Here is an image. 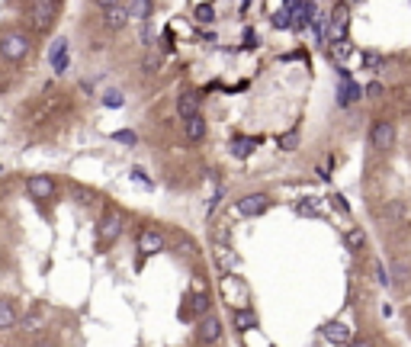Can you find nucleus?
<instances>
[{"label": "nucleus", "mask_w": 411, "mask_h": 347, "mask_svg": "<svg viewBox=\"0 0 411 347\" xmlns=\"http://www.w3.org/2000/svg\"><path fill=\"white\" fill-rule=\"evenodd\" d=\"M49 64L55 74H64V71L71 68V42L68 39H55L49 49Z\"/></svg>", "instance_id": "obj_14"}, {"label": "nucleus", "mask_w": 411, "mask_h": 347, "mask_svg": "<svg viewBox=\"0 0 411 347\" xmlns=\"http://www.w3.org/2000/svg\"><path fill=\"white\" fill-rule=\"evenodd\" d=\"M299 141H302L299 126H289L286 132H280V135H276V145H280V151H286V154H293L295 148H299Z\"/></svg>", "instance_id": "obj_22"}, {"label": "nucleus", "mask_w": 411, "mask_h": 347, "mask_svg": "<svg viewBox=\"0 0 411 347\" xmlns=\"http://www.w3.org/2000/svg\"><path fill=\"white\" fill-rule=\"evenodd\" d=\"M372 273H376V283H379V286H392L389 270H385V263H382V261H372Z\"/></svg>", "instance_id": "obj_31"}, {"label": "nucleus", "mask_w": 411, "mask_h": 347, "mask_svg": "<svg viewBox=\"0 0 411 347\" xmlns=\"http://www.w3.org/2000/svg\"><path fill=\"white\" fill-rule=\"evenodd\" d=\"M158 64H161V58H158V55H145V68H148V74H154V71H158Z\"/></svg>", "instance_id": "obj_40"}, {"label": "nucleus", "mask_w": 411, "mask_h": 347, "mask_svg": "<svg viewBox=\"0 0 411 347\" xmlns=\"http://www.w3.org/2000/svg\"><path fill=\"white\" fill-rule=\"evenodd\" d=\"M344 347H376V341L366 338V334H363V338H353L350 344H344Z\"/></svg>", "instance_id": "obj_36"}, {"label": "nucleus", "mask_w": 411, "mask_h": 347, "mask_svg": "<svg viewBox=\"0 0 411 347\" xmlns=\"http://www.w3.org/2000/svg\"><path fill=\"white\" fill-rule=\"evenodd\" d=\"M328 55H331V61L338 64V68H347V58L353 55L350 39H340V42H331V45H328Z\"/></svg>", "instance_id": "obj_21"}, {"label": "nucleus", "mask_w": 411, "mask_h": 347, "mask_svg": "<svg viewBox=\"0 0 411 347\" xmlns=\"http://www.w3.org/2000/svg\"><path fill=\"white\" fill-rule=\"evenodd\" d=\"M154 13V0H132L128 4V19H138V23H148Z\"/></svg>", "instance_id": "obj_25"}, {"label": "nucleus", "mask_w": 411, "mask_h": 347, "mask_svg": "<svg viewBox=\"0 0 411 347\" xmlns=\"http://www.w3.org/2000/svg\"><path fill=\"white\" fill-rule=\"evenodd\" d=\"M231 325H235V331H254V328H260V315L254 312L250 306L244 308H235V315H231Z\"/></svg>", "instance_id": "obj_18"}, {"label": "nucleus", "mask_w": 411, "mask_h": 347, "mask_svg": "<svg viewBox=\"0 0 411 347\" xmlns=\"http://www.w3.org/2000/svg\"><path fill=\"white\" fill-rule=\"evenodd\" d=\"M122 4V0H93V6H100V10H109V6Z\"/></svg>", "instance_id": "obj_42"}, {"label": "nucleus", "mask_w": 411, "mask_h": 347, "mask_svg": "<svg viewBox=\"0 0 411 347\" xmlns=\"http://www.w3.org/2000/svg\"><path fill=\"white\" fill-rule=\"evenodd\" d=\"M222 334H225V325L222 318H218L215 312L203 315V318H196V325H193V338H196L199 347H215L222 344Z\"/></svg>", "instance_id": "obj_5"}, {"label": "nucleus", "mask_w": 411, "mask_h": 347, "mask_svg": "<svg viewBox=\"0 0 411 347\" xmlns=\"http://www.w3.org/2000/svg\"><path fill=\"white\" fill-rule=\"evenodd\" d=\"M199 113H203V94L199 90H183L177 96V116L190 119V116H199Z\"/></svg>", "instance_id": "obj_16"}, {"label": "nucleus", "mask_w": 411, "mask_h": 347, "mask_svg": "<svg viewBox=\"0 0 411 347\" xmlns=\"http://www.w3.org/2000/svg\"><path fill=\"white\" fill-rule=\"evenodd\" d=\"M244 42H248L244 49H257V32L254 29H244Z\"/></svg>", "instance_id": "obj_41"}, {"label": "nucleus", "mask_w": 411, "mask_h": 347, "mask_svg": "<svg viewBox=\"0 0 411 347\" xmlns=\"http://www.w3.org/2000/svg\"><path fill=\"white\" fill-rule=\"evenodd\" d=\"M164 248H167V235H164L161 228H154V225H145V228L138 231V238H135V251H138V261L161 254Z\"/></svg>", "instance_id": "obj_7"}, {"label": "nucleus", "mask_w": 411, "mask_h": 347, "mask_svg": "<svg viewBox=\"0 0 411 347\" xmlns=\"http://www.w3.org/2000/svg\"><path fill=\"white\" fill-rule=\"evenodd\" d=\"M273 29H293V13L289 10H280V13H273Z\"/></svg>", "instance_id": "obj_30"}, {"label": "nucleus", "mask_w": 411, "mask_h": 347, "mask_svg": "<svg viewBox=\"0 0 411 347\" xmlns=\"http://www.w3.org/2000/svg\"><path fill=\"white\" fill-rule=\"evenodd\" d=\"M19 315H23V306H19V299H13V296H4V299H0V334L16 331Z\"/></svg>", "instance_id": "obj_13"}, {"label": "nucleus", "mask_w": 411, "mask_h": 347, "mask_svg": "<svg viewBox=\"0 0 411 347\" xmlns=\"http://www.w3.org/2000/svg\"><path fill=\"white\" fill-rule=\"evenodd\" d=\"M347 29H350V6L347 4H338L334 6V13L328 16V29H325V42H340V39H347Z\"/></svg>", "instance_id": "obj_9"}, {"label": "nucleus", "mask_w": 411, "mask_h": 347, "mask_svg": "<svg viewBox=\"0 0 411 347\" xmlns=\"http://www.w3.org/2000/svg\"><path fill=\"white\" fill-rule=\"evenodd\" d=\"M331 206H334L338 212H347V209H350V206L344 203V196H340V193H334V196H331Z\"/></svg>", "instance_id": "obj_39"}, {"label": "nucleus", "mask_w": 411, "mask_h": 347, "mask_svg": "<svg viewBox=\"0 0 411 347\" xmlns=\"http://www.w3.org/2000/svg\"><path fill=\"white\" fill-rule=\"evenodd\" d=\"M363 100V87H360L357 81H340V87H338V106L340 109H347V106H357V103Z\"/></svg>", "instance_id": "obj_17"}, {"label": "nucleus", "mask_w": 411, "mask_h": 347, "mask_svg": "<svg viewBox=\"0 0 411 347\" xmlns=\"http://www.w3.org/2000/svg\"><path fill=\"white\" fill-rule=\"evenodd\" d=\"M71 190H74V196H77V203H83V206H87V203H93V199H96V193L93 190H83V186H71Z\"/></svg>", "instance_id": "obj_32"}, {"label": "nucleus", "mask_w": 411, "mask_h": 347, "mask_svg": "<svg viewBox=\"0 0 411 347\" xmlns=\"http://www.w3.org/2000/svg\"><path fill=\"white\" fill-rule=\"evenodd\" d=\"M103 106H106V109H122V106H126V94L116 90V87L103 90Z\"/></svg>", "instance_id": "obj_27"}, {"label": "nucleus", "mask_w": 411, "mask_h": 347, "mask_svg": "<svg viewBox=\"0 0 411 347\" xmlns=\"http://www.w3.org/2000/svg\"><path fill=\"white\" fill-rule=\"evenodd\" d=\"M32 51V36L26 29H16V26H10V29L0 32V58L10 64H19L26 55Z\"/></svg>", "instance_id": "obj_1"}, {"label": "nucleus", "mask_w": 411, "mask_h": 347, "mask_svg": "<svg viewBox=\"0 0 411 347\" xmlns=\"http://www.w3.org/2000/svg\"><path fill=\"white\" fill-rule=\"evenodd\" d=\"M167 241H171L173 248H177V254H183V257L196 254V241H193L190 235H183V231H171V235H167Z\"/></svg>", "instance_id": "obj_23"}, {"label": "nucleus", "mask_w": 411, "mask_h": 347, "mask_svg": "<svg viewBox=\"0 0 411 347\" xmlns=\"http://www.w3.org/2000/svg\"><path fill=\"white\" fill-rule=\"evenodd\" d=\"M122 231H126V216H122L119 209H106L100 216V222H96V244H100L103 251L113 248L122 238Z\"/></svg>", "instance_id": "obj_3"}, {"label": "nucleus", "mask_w": 411, "mask_h": 347, "mask_svg": "<svg viewBox=\"0 0 411 347\" xmlns=\"http://www.w3.org/2000/svg\"><path fill=\"white\" fill-rule=\"evenodd\" d=\"M295 212H299V216H315V203H312V199H305V203L295 206Z\"/></svg>", "instance_id": "obj_38"}, {"label": "nucleus", "mask_w": 411, "mask_h": 347, "mask_svg": "<svg viewBox=\"0 0 411 347\" xmlns=\"http://www.w3.org/2000/svg\"><path fill=\"white\" fill-rule=\"evenodd\" d=\"M42 328H45V308L42 306L26 308V312L19 315V321H16V331L23 334V338H39Z\"/></svg>", "instance_id": "obj_11"}, {"label": "nucleus", "mask_w": 411, "mask_h": 347, "mask_svg": "<svg viewBox=\"0 0 411 347\" xmlns=\"http://www.w3.org/2000/svg\"><path fill=\"white\" fill-rule=\"evenodd\" d=\"M321 338L334 347H344L353 341V328H350V321H344V318H331L321 325Z\"/></svg>", "instance_id": "obj_10"}, {"label": "nucleus", "mask_w": 411, "mask_h": 347, "mask_svg": "<svg viewBox=\"0 0 411 347\" xmlns=\"http://www.w3.org/2000/svg\"><path fill=\"white\" fill-rule=\"evenodd\" d=\"M248 6H250V0H241V13H244V10H248Z\"/></svg>", "instance_id": "obj_43"}, {"label": "nucleus", "mask_w": 411, "mask_h": 347, "mask_svg": "<svg viewBox=\"0 0 411 347\" xmlns=\"http://www.w3.org/2000/svg\"><path fill=\"white\" fill-rule=\"evenodd\" d=\"M344 244H347V251H363L366 248V231H363V225H350V228L344 231Z\"/></svg>", "instance_id": "obj_24"}, {"label": "nucleus", "mask_w": 411, "mask_h": 347, "mask_svg": "<svg viewBox=\"0 0 411 347\" xmlns=\"http://www.w3.org/2000/svg\"><path fill=\"white\" fill-rule=\"evenodd\" d=\"M128 177H132V183H145V186H154V183H151V177H148V174L141 171V167H132V171H128Z\"/></svg>", "instance_id": "obj_33"}, {"label": "nucleus", "mask_w": 411, "mask_h": 347, "mask_svg": "<svg viewBox=\"0 0 411 347\" xmlns=\"http://www.w3.org/2000/svg\"><path fill=\"white\" fill-rule=\"evenodd\" d=\"M113 141H119V145H126V148H135L138 145V135H135L132 129H119V132H113Z\"/></svg>", "instance_id": "obj_28"}, {"label": "nucleus", "mask_w": 411, "mask_h": 347, "mask_svg": "<svg viewBox=\"0 0 411 347\" xmlns=\"http://www.w3.org/2000/svg\"><path fill=\"white\" fill-rule=\"evenodd\" d=\"M270 206H273L270 193L257 190V193H244V196L235 203V212H238V216H244V218H260Z\"/></svg>", "instance_id": "obj_8"}, {"label": "nucleus", "mask_w": 411, "mask_h": 347, "mask_svg": "<svg viewBox=\"0 0 411 347\" xmlns=\"http://www.w3.org/2000/svg\"><path fill=\"white\" fill-rule=\"evenodd\" d=\"M58 10H61V0H29V6H26V19H29L32 32L45 36V32L55 29Z\"/></svg>", "instance_id": "obj_2"}, {"label": "nucleus", "mask_w": 411, "mask_h": 347, "mask_svg": "<svg viewBox=\"0 0 411 347\" xmlns=\"http://www.w3.org/2000/svg\"><path fill=\"white\" fill-rule=\"evenodd\" d=\"M206 132H209V126H206V116H190V119H183V139L193 141V145H199V141L206 139Z\"/></svg>", "instance_id": "obj_19"}, {"label": "nucleus", "mask_w": 411, "mask_h": 347, "mask_svg": "<svg viewBox=\"0 0 411 347\" xmlns=\"http://www.w3.org/2000/svg\"><path fill=\"white\" fill-rule=\"evenodd\" d=\"M128 23H132L128 19V4H116L109 10H103V29L106 32H122Z\"/></svg>", "instance_id": "obj_15"}, {"label": "nucleus", "mask_w": 411, "mask_h": 347, "mask_svg": "<svg viewBox=\"0 0 411 347\" xmlns=\"http://www.w3.org/2000/svg\"><path fill=\"white\" fill-rule=\"evenodd\" d=\"M363 64H366V68H379V64H382V55H372V51H366Z\"/></svg>", "instance_id": "obj_37"}, {"label": "nucleus", "mask_w": 411, "mask_h": 347, "mask_svg": "<svg viewBox=\"0 0 411 347\" xmlns=\"http://www.w3.org/2000/svg\"><path fill=\"white\" fill-rule=\"evenodd\" d=\"M193 16H196L199 23H212V19H215V10H212V4H199V6H193Z\"/></svg>", "instance_id": "obj_29"}, {"label": "nucleus", "mask_w": 411, "mask_h": 347, "mask_svg": "<svg viewBox=\"0 0 411 347\" xmlns=\"http://www.w3.org/2000/svg\"><path fill=\"white\" fill-rule=\"evenodd\" d=\"M190 312H193V318H203V315L212 312V296L206 293V289L190 293Z\"/></svg>", "instance_id": "obj_20"}, {"label": "nucleus", "mask_w": 411, "mask_h": 347, "mask_svg": "<svg viewBox=\"0 0 411 347\" xmlns=\"http://www.w3.org/2000/svg\"><path fill=\"white\" fill-rule=\"evenodd\" d=\"M363 94H366V96H370V100H379V96H382V94H385V87H382V84H379V81H372V84H370V87H363Z\"/></svg>", "instance_id": "obj_34"}, {"label": "nucleus", "mask_w": 411, "mask_h": 347, "mask_svg": "<svg viewBox=\"0 0 411 347\" xmlns=\"http://www.w3.org/2000/svg\"><path fill=\"white\" fill-rule=\"evenodd\" d=\"M23 186H26V196L36 199V203H51L58 196V180L51 174H29L23 180Z\"/></svg>", "instance_id": "obj_6"}, {"label": "nucleus", "mask_w": 411, "mask_h": 347, "mask_svg": "<svg viewBox=\"0 0 411 347\" xmlns=\"http://www.w3.org/2000/svg\"><path fill=\"white\" fill-rule=\"evenodd\" d=\"M353 4H360V0H353Z\"/></svg>", "instance_id": "obj_44"}, {"label": "nucleus", "mask_w": 411, "mask_h": 347, "mask_svg": "<svg viewBox=\"0 0 411 347\" xmlns=\"http://www.w3.org/2000/svg\"><path fill=\"white\" fill-rule=\"evenodd\" d=\"M395 141H398V129H395V122L392 119H372L370 122V148L376 154H389L392 148H395Z\"/></svg>", "instance_id": "obj_4"}, {"label": "nucleus", "mask_w": 411, "mask_h": 347, "mask_svg": "<svg viewBox=\"0 0 411 347\" xmlns=\"http://www.w3.org/2000/svg\"><path fill=\"white\" fill-rule=\"evenodd\" d=\"M389 280L398 283V286H411V257L405 254V251H395V254L389 257Z\"/></svg>", "instance_id": "obj_12"}, {"label": "nucleus", "mask_w": 411, "mask_h": 347, "mask_svg": "<svg viewBox=\"0 0 411 347\" xmlns=\"http://www.w3.org/2000/svg\"><path fill=\"white\" fill-rule=\"evenodd\" d=\"M257 141L260 139H241V135H238V139H231V154H235V158H250Z\"/></svg>", "instance_id": "obj_26"}, {"label": "nucleus", "mask_w": 411, "mask_h": 347, "mask_svg": "<svg viewBox=\"0 0 411 347\" xmlns=\"http://www.w3.org/2000/svg\"><path fill=\"white\" fill-rule=\"evenodd\" d=\"M161 51H164V55H173V36H171V32L161 36Z\"/></svg>", "instance_id": "obj_35"}]
</instances>
